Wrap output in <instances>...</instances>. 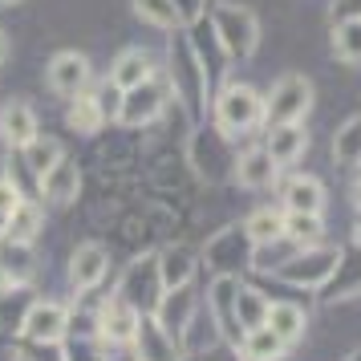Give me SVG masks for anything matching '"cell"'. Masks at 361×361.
I'll return each mask as SVG.
<instances>
[{
    "label": "cell",
    "mask_w": 361,
    "mask_h": 361,
    "mask_svg": "<svg viewBox=\"0 0 361 361\" xmlns=\"http://www.w3.org/2000/svg\"><path fill=\"white\" fill-rule=\"evenodd\" d=\"M212 122L235 142V138L252 134L264 122V98L252 85H235V82L224 85L212 102Z\"/></svg>",
    "instance_id": "cell-1"
},
{
    "label": "cell",
    "mask_w": 361,
    "mask_h": 361,
    "mask_svg": "<svg viewBox=\"0 0 361 361\" xmlns=\"http://www.w3.org/2000/svg\"><path fill=\"white\" fill-rule=\"evenodd\" d=\"M207 17H212L215 33H219V45L228 53V61H247L256 53V45H260V20H256L252 8L219 0Z\"/></svg>",
    "instance_id": "cell-2"
},
{
    "label": "cell",
    "mask_w": 361,
    "mask_h": 361,
    "mask_svg": "<svg viewBox=\"0 0 361 361\" xmlns=\"http://www.w3.org/2000/svg\"><path fill=\"white\" fill-rule=\"evenodd\" d=\"M187 159H191L199 179H207V183H224L235 175V147H231V138L215 122L212 126H199L187 138Z\"/></svg>",
    "instance_id": "cell-3"
},
{
    "label": "cell",
    "mask_w": 361,
    "mask_h": 361,
    "mask_svg": "<svg viewBox=\"0 0 361 361\" xmlns=\"http://www.w3.org/2000/svg\"><path fill=\"white\" fill-rule=\"evenodd\" d=\"M171 94H179L183 102H191L195 110H203L207 106V90H212V82H207V73H203V66H199L195 49H191V41H187V33H171Z\"/></svg>",
    "instance_id": "cell-4"
},
{
    "label": "cell",
    "mask_w": 361,
    "mask_h": 361,
    "mask_svg": "<svg viewBox=\"0 0 361 361\" xmlns=\"http://www.w3.org/2000/svg\"><path fill=\"white\" fill-rule=\"evenodd\" d=\"M337 264H341L337 244H312V247H296L276 268V276L288 280V284H305V288H325L329 276L337 272Z\"/></svg>",
    "instance_id": "cell-5"
},
{
    "label": "cell",
    "mask_w": 361,
    "mask_h": 361,
    "mask_svg": "<svg viewBox=\"0 0 361 361\" xmlns=\"http://www.w3.org/2000/svg\"><path fill=\"white\" fill-rule=\"evenodd\" d=\"M312 110V82L305 73H284L272 82L268 98H264V122H305V114Z\"/></svg>",
    "instance_id": "cell-6"
},
{
    "label": "cell",
    "mask_w": 361,
    "mask_h": 361,
    "mask_svg": "<svg viewBox=\"0 0 361 361\" xmlns=\"http://www.w3.org/2000/svg\"><path fill=\"white\" fill-rule=\"evenodd\" d=\"M166 284H163V272H159V252H147V256H138V260L126 268V276L118 284V296L134 305V309L150 317V312L159 309V300H163Z\"/></svg>",
    "instance_id": "cell-7"
},
{
    "label": "cell",
    "mask_w": 361,
    "mask_h": 361,
    "mask_svg": "<svg viewBox=\"0 0 361 361\" xmlns=\"http://www.w3.org/2000/svg\"><path fill=\"white\" fill-rule=\"evenodd\" d=\"M166 106H171V82L150 78V82L134 85V90H122L118 122H122V126H130V130H138V126H150Z\"/></svg>",
    "instance_id": "cell-8"
},
{
    "label": "cell",
    "mask_w": 361,
    "mask_h": 361,
    "mask_svg": "<svg viewBox=\"0 0 361 361\" xmlns=\"http://www.w3.org/2000/svg\"><path fill=\"white\" fill-rule=\"evenodd\" d=\"M90 78H94L90 57L85 53H73V49L53 53V61L45 66V82H49V90L57 98H78V94H85Z\"/></svg>",
    "instance_id": "cell-9"
},
{
    "label": "cell",
    "mask_w": 361,
    "mask_h": 361,
    "mask_svg": "<svg viewBox=\"0 0 361 361\" xmlns=\"http://www.w3.org/2000/svg\"><path fill=\"white\" fill-rule=\"evenodd\" d=\"M247 260H252V240H247L244 224H231L207 240V264L219 276H235V268H244Z\"/></svg>",
    "instance_id": "cell-10"
},
{
    "label": "cell",
    "mask_w": 361,
    "mask_h": 361,
    "mask_svg": "<svg viewBox=\"0 0 361 361\" xmlns=\"http://www.w3.org/2000/svg\"><path fill=\"white\" fill-rule=\"evenodd\" d=\"M66 329H69V312L57 300H33L25 309V321H20V333L37 345H61Z\"/></svg>",
    "instance_id": "cell-11"
},
{
    "label": "cell",
    "mask_w": 361,
    "mask_h": 361,
    "mask_svg": "<svg viewBox=\"0 0 361 361\" xmlns=\"http://www.w3.org/2000/svg\"><path fill=\"white\" fill-rule=\"evenodd\" d=\"M235 293H240V276H215L212 293H207V309H212L215 325H219V337L240 349L244 329H240V312H235Z\"/></svg>",
    "instance_id": "cell-12"
},
{
    "label": "cell",
    "mask_w": 361,
    "mask_h": 361,
    "mask_svg": "<svg viewBox=\"0 0 361 361\" xmlns=\"http://www.w3.org/2000/svg\"><path fill=\"white\" fill-rule=\"evenodd\" d=\"M138 321H142V312L134 309V305H126V300L114 293L98 312V337L106 345H130L134 333H138Z\"/></svg>",
    "instance_id": "cell-13"
},
{
    "label": "cell",
    "mask_w": 361,
    "mask_h": 361,
    "mask_svg": "<svg viewBox=\"0 0 361 361\" xmlns=\"http://www.w3.org/2000/svg\"><path fill=\"white\" fill-rule=\"evenodd\" d=\"M187 41H191V49H195L199 66H203V73H207V82H215L224 69L231 66L228 53H224V45H219V33H215V25L207 13H199L195 20H191V33H187Z\"/></svg>",
    "instance_id": "cell-14"
},
{
    "label": "cell",
    "mask_w": 361,
    "mask_h": 361,
    "mask_svg": "<svg viewBox=\"0 0 361 361\" xmlns=\"http://www.w3.org/2000/svg\"><path fill=\"white\" fill-rule=\"evenodd\" d=\"M37 134H41V126H37V110L25 98H8L4 106H0V138H4L13 150H25Z\"/></svg>",
    "instance_id": "cell-15"
},
{
    "label": "cell",
    "mask_w": 361,
    "mask_h": 361,
    "mask_svg": "<svg viewBox=\"0 0 361 361\" xmlns=\"http://www.w3.org/2000/svg\"><path fill=\"white\" fill-rule=\"evenodd\" d=\"M199 309V296L191 284H179V288H166L163 300H159V309H154V321L163 325V333H171L175 337V345H179V333L187 329V321L195 317Z\"/></svg>",
    "instance_id": "cell-16"
},
{
    "label": "cell",
    "mask_w": 361,
    "mask_h": 361,
    "mask_svg": "<svg viewBox=\"0 0 361 361\" xmlns=\"http://www.w3.org/2000/svg\"><path fill=\"white\" fill-rule=\"evenodd\" d=\"M264 150L272 154L276 166H293L309 150V130L300 122H276V126H268V134H264Z\"/></svg>",
    "instance_id": "cell-17"
},
{
    "label": "cell",
    "mask_w": 361,
    "mask_h": 361,
    "mask_svg": "<svg viewBox=\"0 0 361 361\" xmlns=\"http://www.w3.org/2000/svg\"><path fill=\"white\" fill-rule=\"evenodd\" d=\"M106 268H110V252L102 244H78V252L69 256V280H73V288H82V293H94L106 276Z\"/></svg>",
    "instance_id": "cell-18"
},
{
    "label": "cell",
    "mask_w": 361,
    "mask_h": 361,
    "mask_svg": "<svg viewBox=\"0 0 361 361\" xmlns=\"http://www.w3.org/2000/svg\"><path fill=\"white\" fill-rule=\"evenodd\" d=\"M276 175H280V166L272 163V154L264 147H252V150H244V154H235V175H231V179L240 183V187H247V191L272 187Z\"/></svg>",
    "instance_id": "cell-19"
},
{
    "label": "cell",
    "mask_w": 361,
    "mask_h": 361,
    "mask_svg": "<svg viewBox=\"0 0 361 361\" xmlns=\"http://www.w3.org/2000/svg\"><path fill=\"white\" fill-rule=\"evenodd\" d=\"M134 349H138V361H179V345L171 333H163V325L154 317H142L138 321V333H134Z\"/></svg>",
    "instance_id": "cell-20"
},
{
    "label": "cell",
    "mask_w": 361,
    "mask_h": 361,
    "mask_svg": "<svg viewBox=\"0 0 361 361\" xmlns=\"http://www.w3.org/2000/svg\"><path fill=\"white\" fill-rule=\"evenodd\" d=\"M78 191H82V171H78L73 159H61V163H53L49 171L41 175V195L49 199V203H57V207L73 203Z\"/></svg>",
    "instance_id": "cell-21"
},
{
    "label": "cell",
    "mask_w": 361,
    "mask_h": 361,
    "mask_svg": "<svg viewBox=\"0 0 361 361\" xmlns=\"http://www.w3.org/2000/svg\"><path fill=\"white\" fill-rule=\"evenodd\" d=\"M280 203L284 212H305V215H321L325 212V187L312 175H293L280 187Z\"/></svg>",
    "instance_id": "cell-22"
},
{
    "label": "cell",
    "mask_w": 361,
    "mask_h": 361,
    "mask_svg": "<svg viewBox=\"0 0 361 361\" xmlns=\"http://www.w3.org/2000/svg\"><path fill=\"white\" fill-rule=\"evenodd\" d=\"M264 325H268L280 341L293 349V345L305 337L309 317H305V309H300V305H293V300H272V305H268V317H264Z\"/></svg>",
    "instance_id": "cell-23"
},
{
    "label": "cell",
    "mask_w": 361,
    "mask_h": 361,
    "mask_svg": "<svg viewBox=\"0 0 361 361\" xmlns=\"http://www.w3.org/2000/svg\"><path fill=\"white\" fill-rule=\"evenodd\" d=\"M154 78V57L147 49H122L114 57V66H110V82L118 90H134V85H142Z\"/></svg>",
    "instance_id": "cell-24"
},
{
    "label": "cell",
    "mask_w": 361,
    "mask_h": 361,
    "mask_svg": "<svg viewBox=\"0 0 361 361\" xmlns=\"http://www.w3.org/2000/svg\"><path fill=\"white\" fill-rule=\"evenodd\" d=\"M45 228V215H41V203L37 199H20L17 212L8 215V224H4V240H17V244H33L37 231Z\"/></svg>",
    "instance_id": "cell-25"
},
{
    "label": "cell",
    "mask_w": 361,
    "mask_h": 361,
    "mask_svg": "<svg viewBox=\"0 0 361 361\" xmlns=\"http://www.w3.org/2000/svg\"><path fill=\"white\" fill-rule=\"evenodd\" d=\"M33 268H37L33 264V247L0 235V272H4L8 284H25V280L33 276Z\"/></svg>",
    "instance_id": "cell-26"
},
{
    "label": "cell",
    "mask_w": 361,
    "mask_h": 361,
    "mask_svg": "<svg viewBox=\"0 0 361 361\" xmlns=\"http://www.w3.org/2000/svg\"><path fill=\"white\" fill-rule=\"evenodd\" d=\"M244 231H247V240H252V247L280 244L284 240V212H276V207H256L244 219Z\"/></svg>",
    "instance_id": "cell-27"
},
{
    "label": "cell",
    "mask_w": 361,
    "mask_h": 361,
    "mask_svg": "<svg viewBox=\"0 0 361 361\" xmlns=\"http://www.w3.org/2000/svg\"><path fill=\"white\" fill-rule=\"evenodd\" d=\"M353 293H361V247H357V256H345L341 252V264H337V272L325 284V305L341 300V296H353Z\"/></svg>",
    "instance_id": "cell-28"
},
{
    "label": "cell",
    "mask_w": 361,
    "mask_h": 361,
    "mask_svg": "<svg viewBox=\"0 0 361 361\" xmlns=\"http://www.w3.org/2000/svg\"><path fill=\"white\" fill-rule=\"evenodd\" d=\"M159 272H163V284L166 288H179V284H191V276H195V256H191V247H166V252H159Z\"/></svg>",
    "instance_id": "cell-29"
},
{
    "label": "cell",
    "mask_w": 361,
    "mask_h": 361,
    "mask_svg": "<svg viewBox=\"0 0 361 361\" xmlns=\"http://www.w3.org/2000/svg\"><path fill=\"white\" fill-rule=\"evenodd\" d=\"M284 240L296 247H312L325 240V219L305 212H284Z\"/></svg>",
    "instance_id": "cell-30"
},
{
    "label": "cell",
    "mask_w": 361,
    "mask_h": 361,
    "mask_svg": "<svg viewBox=\"0 0 361 361\" xmlns=\"http://www.w3.org/2000/svg\"><path fill=\"white\" fill-rule=\"evenodd\" d=\"M240 345H244V361H280V357H284V349H288V345L280 341L268 325L247 329Z\"/></svg>",
    "instance_id": "cell-31"
},
{
    "label": "cell",
    "mask_w": 361,
    "mask_h": 361,
    "mask_svg": "<svg viewBox=\"0 0 361 361\" xmlns=\"http://www.w3.org/2000/svg\"><path fill=\"white\" fill-rule=\"evenodd\" d=\"M69 126L78 134H98L102 130V122H106V114H102V106L98 98L85 90V94H78V98H69Z\"/></svg>",
    "instance_id": "cell-32"
},
{
    "label": "cell",
    "mask_w": 361,
    "mask_h": 361,
    "mask_svg": "<svg viewBox=\"0 0 361 361\" xmlns=\"http://www.w3.org/2000/svg\"><path fill=\"white\" fill-rule=\"evenodd\" d=\"M333 163L337 166H357L361 163V114H353L341 130L333 134Z\"/></svg>",
    "instance_id": "cell-33"
},
{
    "label": "cell",
    "mask_w": 361,
    "mask_h": 361,
    "mask_svg": "<svg viewBox=\"0 0 361 361\" xmlns=\"http://www.w3.org/2000/svg\"><path fill=\"white\" fill-rule=\"evenodd\" d=\"M333 53L345 66H361V17L333 25Z\"/></svg>",
    "instance_id": "cell-34"
},
{
    "label": "cell",
    "mask_w": 361,
    "mask_h": 361,
    "mask_svg": "<svg viewBox=\"0 0 361 361\" xmlns=\"http://www.w3.org/2000/svg\"><path fill=\"white\" fill-rule=\"evenodd\" d=\"M20 159L33 166V175L41 179V175H45L53 163H61V159H66V150H61V142H57V138H41V134H37L33 142L20 150Z\"/></svg>",
    "instance_id": "cell-35"
},
{
    "label": "cell",
    "mask_w": 361,
    "mask_h": 361,
    "mask_svg": "<svg viewBox=\"0 0 361 361\" xmlns=\"http://www.w3.org/2000/svg\"><path fill=\"white\" fill-rule=\"evenodd\" d=\"M134 13L154 29H179L183 25V13L175 0H134Z\"/></svg>",
    "instance_id": "cell-36"
},
{
    "label": "cell",
    "mask_w": 361,
    "mask_h": 361,
    "mask_svg": "<svg viewBox=\"0 0 361 361\" xmlns=\"http://www.w3.org/2000/svg\"><path fill=\"white\" fill-rule=\"evenodd\" d=\"M235 312H240V329H260L264 317H268V300H264L256 288H247V284H240V293H235Z\"/></svg>",
    "instance_id": "cell-37"
},
{
    "label": "cell",
    "mask_w": 361,
    "mask_h": 361,
    "mask_svg": "<svg viewBox=\"0 0 361 361\" xmlns=\"http://www.w3.org/2000/svg\"><path fill=\"white\" fill-rule=\"evenodd\" d=\"M61 353H66V361H106V341H102L98 333L94 337H82V333H73V337H61Z\"/></svg>",
    "instance_id": "cell-38"
},
{
    "label": "cell",
    "mask_w": 361,
    "mask_h": 361,
    "mask_svg": "<svg viewBox=\"0 0 361 361\" xmlns=\"http://www.w3.org/2000/svg\"><path fill=\"white\" fill-rule=\"evenodd\" d=\"M17 203H20V191L8 179H0V231H4V224H8V215L17 212Z\"/></svg>",
    "instance_id": "cell-39"
},
{
    "label": "cell",
    "mask_w": 361,
    "mask_h": 361,
    "mask_svg": "<svg viewBox=\"0 0 361 361\" xmlns=\"http://www.w3.org/2000/svg\"><path fill=\"white\" fill-rule=\"evenodd\" d=\"M361 17V0H333L329 4V20H357Z\"/></svg>",
    "instance_id": "cell-40"
},
{
    "label": "cell",
    "mask_w": 361,
    "mask_h": 361,
    "mask_svg": "<svg viewBox=\"0 0 361 361\" xmlns=\"http://www.w3.org/2000/svg\"><path fill=\"white\" fill-rule=\"evenodd\" d=\"M353 203H357V212H361V179L353 183Z\"/></svg>",
    "instance_id": "cell-41"
},
{
    "label": "cell",
    "mask_w": 361,
    "mask_h": 361,
    "mask_svg": "<svg viewBox=\"0 0 361 361\" xmlns=\"http://www.w3.org/2000/svg\"><path fill=\"white\" fill-rule=\"evenodd\" d=\"M8 57V41H4V33H0V61Z\"/></svg>",
    "instance_id": "cell-42"
},
{
    "label": "cell",
    "mask_w": 361,
    "mask_h": 361,
    "mask_svg": "<svg viewBox=\"0 0 361 361\" xmlns=\"http://www.w3.org/2000/svg\"><path fill=\"white\" fill-rule=\"evenodd\" d=\"M353 240H357V247H361V215H357V224H353Z\"/></svg>",
    "instance_id": "cell-43"
},
{
    "label": "cell",
    "mask_w": 361,
    "mask_h": 361,
    "mask_svg": "<svg viewBox=\"0 0 361 361\" xmlns=\"http://www.w3.org/2000/svg\"><path fill=\"white\" fill-rule=\"evenodd\" d=\"M0 4H20V0H0Z\"/></svg>",
    "instance_id": "cell-44"
},
{
    "label": "cell",
    "mask_w": 361,
    "mask_h": 361,
    "mask_svg": "<svg viewBox=\"0 0 361 361\" xmlns=\"http://www.w3.org/2000/svg\"><path fill=\"white\" fill-rule=\"evenodd\" d=\"M13 361H33V357H13Z\"/></svg>",
    "instance_id": "cell-45"
}]
</instances>
